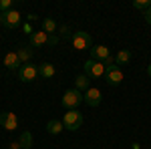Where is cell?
I'll list each match as a JSON object with an SVG mask.
<instances>
[{"label": "cell", "instance_id": "d4e9b609", "mask_svg": "<svg viewBox=\"0 0 151 149\" xmlns=\"http://www.w3.org/2000/svg\"><path fill=\"white\" fill-rule=\"evenodd\" d=\"M24 30H26V35H28V36L32 35V26H30V24H24Z\"/></svg>", "mask_w": 151, "mask_h": 149}, {"label": "cell", "instance_id": "4316f807", "mask_svg": "<svg viewBox=\"0 0 151 149\" xmlns=\"http://www.w3.org/2000/svg\"><path fill=\"white\" fill-rule=\"evenodd\" d=\"M147 75H149V77H151V65H149V67H147Z\"/></svg>", "mask_w": 151, "mask_h": 149}, {"label": "cell", "instance_id": "8992f818", "mask_svg": "<svg viewBox=\"0 0 151 149\" xmlns=\"http://www.w3.org/2000/svg\"><path fill=\"white\" fill-rule=\"evenodd\" d=\"M36 77H38V67L32 63H26L18 69V79L22 83H32V81H36Z\"/></svg>", "mask_w": 151, "mask_h": 149}, {"label": "cell", "instance_id": "e0dca14e", "mask_svg": "<svg viewBox=\"0 0 151 149\" xmlns=\"http://www.w3.org/2000/svg\"><path fill=\"white\" fill-rule=\"evenodd\" d=\"M129 60H131V50H129V48H121L115 55V65L117 67H119V65H127Z\"/></svg>", "mask_w": 151, "mask_h": 149}, {"label": "cell", "instance_id": "9c48e42d", "mask_svg": "<svg viewBox=\"0 0 151 149\" xmlns=\"http://www.w3.org/2000/svg\"><path fill=\"white\" fill-rule=\"evenodd\" d=\"M20 22H22V14L18 10H8L4 12V18H2V24L6 26V28H18L20 26Z\"/></svg>", "mask_w": 151, "mask_h": 149}, {"label": "cell", "instance_id": "5b68a950", "mask_svg": "<svg viewBox=\"0 0 151 149\" xmlns=\"http://www.w3.org/2000/svg\"><path fill=\"white\" fill-rule=\"evenodd\" d=\"M91 58H93V60H99V63H103L105 67H107V65H113V63H115V57L111 55L109 46H105V45L93 46V48H91Z\"/></svg>", "mask_w": 151, "mask_h": 149}, {"label": "cell", "instance_id": "9a60e30c", "mask_svg": "<svg viewBox=\"0 0 151 149\" xmlns=\"http://www.w3.org/2000/svg\"><path fill=\"white\" fill-rule=\"evenodd\" d=\"M16 55H18V58H20V63L26 65V63H30V58H32V55H35V50H32V46H20V48L16 50Z\"/></svg>", "mask_w": 151, "mask_h": 149}, {"label": "cell", "instance_id": "3957f363", "mask_svg": "<svg viewBox=\"0 0 151 149\" xmlns=\"http://www.w3.org/2000/svg\"><path fill=\"white\" fill-rule=\"evenodd\" d=\"M85 101V97H83L81 91H77V89H69V91L63 95V99H60V103H63V107L67 109V111H70V109H77L79 105Z\"/></svg>", "mask_w": 151, "mask_h": 149}, {"label": "cell", "instance_id": "8fae6325", "mask_svg": "<svg viewBox=\"0 0 151 149\" xmlns=\"http://www.w3.org/2000/svg\"><path fill=\"white\" fill-rule=\"evenodd\" d=\"M50 40V35H47L45 30H36L30 35V46L32 48H40V46H47Z\"/></svg>", "mask_w": 151, "mask_h": 149}, {"label": "cell", "instance_id": "7c38bea8", "mask_svg": "<svg viewBox=\"0 0 151 149\" xmlns=\"http://www.w3.org/2000/svg\"><path fill=\"white\" fill-rule=\"evenodd\" d=\"M4 67L10 69V71H18L20 67H22V63H20V58H18V55H16V50L4 55Z\"/></svg>", "mask_w": 151, "mask_h": 149}, {"label": "cell", "instance_id": "7a4b0ae2", "mask_svg": "<svg viewBox=\"0 0 151 149\" xmlns=\"http://www.w3.org/2000/svg\"><path fill=\"white\" fill-rule=\"evenodd\" d=\"M83 121H85V117H83V113H81V111H77V109L67 111L65 117H63V125H65V129H69V131H77V129H81Z\"/></svg>", "mask_w": 151, "mask_h": 149}, {"label": "cell", "instance_id": "7402d4cb", "mask_svg": "<svg viewBox=\"0 0 151 149\" xmlns=\"http://www.w3.org/2000/svg\"><path fill=\"white\" fill-rule=\"evenodd\" d=\"M58 40H60V38H58L57 35H52V36H50V40H48V46H55V45L58 42Z\"/></svg>", "mask_w": 151, "mask_h": 149}, {"label": "cell", "instance_id": "2e32d148", "mask_svg": "<svg viewBox=\"0 0 151 149\" xmlns=\"http://www.w3.org/2000/svg\"><path fill=\"white\" fill-rule=\"evenodd\" d=\"M63 129H65V125H63V121H58V119H50V121L47 123V131L50 133V135L63 133Z\"/></svg>", "mask_w": 151, "mask_h": 149}, {"label": "cell", "instance_id": "ffe728a7", "mask_svg": "<svg viewBox=\"0 0 151 149\" xmlns=\"http://www.w3.org/2000/svg\"><path fill=\"white\" fill-rule=\"evenodd\" d=\"M58 30H60V38H67V40H70V38H73V32H70V28L67 26V24L58 26Z\"/></svg>", "mask_w": 151, "mask_h": 149}, {"label": "cell", "instance_id": "ba28073f", "mask_svg": "<svg viewBox=\"0 0 151 149\" xmlns=\"http://www.w3.org/2000/svg\"><path fill=\"white\" fill-rule=\"evenodd\" d=\"M18 125H20V123H18L16 113H10V111L0 113V127H2V129H6V131H16Z\"/></svg>", "mask_w": 151, "mask_h": 149}, {"label": "cell", "instance_id": "484cf974", "mask_svg": "<svg viewBox=\"0 0 151 149\" xmlns=\"http://www.w3.org/2000/svg\"><path fill=\"white\" fill-rule=\"evenodd\" d=\"M36 18H38L36 14H28V20H30V22H36Z\"/></svg>", "mask_w": 151, "mask_h": 149}, {"label": "cell", "instance_id": "277c9868", "mask_svg": "<svg viewBox=\"0 0 151 149\" xmlns=\"http://www.w3.org/2000/svg\"><path fill=\"white\" fill-rule=\"evenodd\" d=\"M83 71H85V75H87L89 79H101V77H105V71H107V67H105L103 63H99V60L89 58V60H85Z\"/></svg>", "mask_w": 151, "mask_h": 149}, {"label": "cell", "instance_id": "4fadbf2b", "mask_svg": "<svg viewBox=\"0 0 151 149\" xmlns=\"http://www.w3.org/2000/svg\"><path fill=\"white\" fill-rule=\"evenodd\" d=\"M75 89H77V91H83V93L89 91V89H91V79H89L85 73H83V75H77V79H75Z\"/></svg>", "mask_w": 151, "mask_h": 149}, {"label": "cell", "instance_id": "6da1fadb", "mask_svg": "<svg viewBox=\"0 0 151 149\" xmlns=\"http://www.w3.org/2000/svg\"><path fill=\"white\" fill-rule=\"evenodd\" d=\"M70 45L75 50H91L93 48V38L89 32H85V30H77V32H73V38H70Z\"/></svg>", "mask_w": 151, "mask_h": 149}, {"label": "cell", "instance_id": "30bf717a", "mask_svg": "<svg viewBox=\"0 0 151 149\" xmlns=\"http://www.w3.org/2000/svg\"><path fill=\"white\" fill-rule=\"evenodd\" d=\"M83 97H85V103L89 105V107H99L101 101H103V95H101V91L97 87H91L89 91H85Z\"/></svg>", "mask_w": 151, "mask_h": 149}, {"label": "cell", "instance_id": "d6986e66", "mask_svg": "<svg viewBox=\"0 0 151 149\" xmlns=\"http://www.w3.org/2000/svg\"><path fill=\"white\" fill-rule=\"evenodd\" d=\"M18 143L22 145V149H30V145H32V135H30V131H22V135L18 137Z\"/></svg>", "mask_w": 151, "mask_h": 149}, {"label": "cell", "instance_id": "83f0119b", "mask_svg": "<svg viewBox=\"0 0 151 149\" xmlns=\"http://www.w3.org/2000/svg\"><path fill=\"white\" fill-rule=\"evenodd\" d=\"M2 18H4V14H2V12H0V24H2Z\"/></svg>", "mask_w": 151, "mask_h": 149}, {"label": "cell", "instance_id": "f1b7e54d", "mask_svg": "<svg viewBox=\"0 0 151 149\" xmlns=\"http://www.w3.org/2000/svg\"><path fill=\"white\" fill-rule=\"evenodd\" d=\"M133 149H139V145H137V143H135V145H133Z\"/></svg>", "mask_w": 151, "mask_h": 149}, {"label": "cell", "instance_id": "ac0fdd59", "mask_svg": "<svg viewBox=\"0 0 151 149\" xmlns=\"http://www.w3.org/2000/svg\"><path fill=\"white\" fill-rule=\"evenodd\" d=\"M42 30H45L47 35L52 36V35H55V32L58 30V24L55 22L52 18H45V20H42Z\"/></svg>", "mask_w": 151, "mask_h": 149}, {"label": "cell", "instance_id": "cb8c5ba5", "mask_svg": "<svg viewBox=\"0 0 151 149\" xmlns=\"http://www.w3.org/2000/svg\"><path fill=\"white\" fill-rule=\"evenodd\" d=\"M8 149H22V145H20L18 141H12V143H10V147H8Z\"/></svg>", "mask_w": 151, "mask_h": 149}, {"label": "cell", "instance_id": "52a82bcc", "mask_svg": "<svg viewBox=\"0 0 151 149\" xmlns=\"http://www.w3.org/2000/svg\"><path fill=\"white\" fill-rule=\"evenodd\" d=\"M105 81H107L111 87L121 85V81H123V71L119 69L117 65H107V71H105Z\"/></svg>", "mask_w": 151, "mask_h": 149}, {"label": "cell", "instance_id": "603a6c76", "mask_svg": "<svg viewBox=\"0 0 151 149\" xmlns=\"http://www.w3.org/2000/svg\"><path fill=\"white\" fill-rule=\"evenodd\" d=\"M143 16H145V22H147V24H151V8H149V10H145V12H143Z\"/></svg>", "mask_w": 151, "mask_h": 149}, {"label": "cell", "instance_id": "44dd1931", "mask_svg": "<svg viewBox=\"0 0 151 149\" xmlns=\"http://www.w3.org/2000/svg\"><path fill=\"white\" fill-rule=\"evenodd\" d=\"M12 0H0V12L4 14V12H8V10H12Z\"/></svg>", "mask_w": 151, "mask_h": 149}, {"label": "cell", "instance_id": "5bb4252c", "mask_svg": "<svg viewBox=\"0 0 151 149\" xmlns=\"http://www.w3.org/2000/svg\"><path fill=\"white\" fill-rule=\"evenodd\" d=\"M55 65H50V63H40L38 65V75L42 77V79H52L55 77Z\"/></svg>", "mask_w": 151, "mask_h": 149}]
</instances>
